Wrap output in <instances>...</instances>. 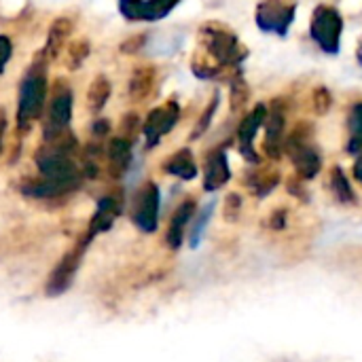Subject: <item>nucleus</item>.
Returning a JSON list of instances; mask_svg holds the SVG:
<instances>
[{
	"label": "nucleus",
	"instance_id": "nucleus-1",
	"mask_svg": "<svg viewBox=\"0 0 362 362\" xmlns=\"http://www.w3.org/2000/svg\"><path fill=\"white\" fill-rule=\"evenodd\" d=\"M47 102V76L40 64L32 66L25 78L19 85V100H17V127L28 132L30 125L40 119Z\"/></svg>",
	"mask_w": 362,
	"mask_h": 362
},
{
	"label": "nucleus",
	"instance_id": "nucleus-2",
	"mask_svg": "<svg viewBox=\"0 0 362 362\" xmlns=\"http://www.w3.org/2000/svg\"><path fill=\"white\" fill-rule=\"evenodd\" d=\"M87 246H89V240L83 238L74 250H70L59 263L57 267L53 269V274L49 276V282H47V295L49 297H57L62 293H66L70 286H72V280L81 267V261H83V255L87 252Z\"/></svg>",
	"mask_w": 362,
	"mask_h": 362
},
{
	"label": "nucleus",
	"instance_id": "nucleus-3",
	"mask_svg": "<svg viewBox=\"0 0 362 362\" xmlns=\"http://www.w3.org/2000/svg\"><path fill=\"white\" fill-rule=\"evenodd\" d=\"M159 218V189L155 182H146L134 202V223L140 231L153 233Z\"/></svg>",
	"mask_w": 362,
	"mask_h": 362
},
{
	"label": "nucleus",
	"instance_id": "nucleus-4",
	"mask_svg": "<svg viewBox=\"0 0 362 362\" xmlns=\"http://www.w3.org/2000/svg\"><path fill=\"white\" fill-rule=\"evenodd\" d=\"M72 119V93L70 89H62L53 95L47 121H45V140H53L66 134Z\"/></svg>",
	"mask_w": 362,
	"mask_h": 362
},
{
	"label": "nucleus",
	"instance_id": "nucleus-5",
	"mask_svg": "<svg viewBox=\"0 0 362 362\" xmlns=\"http://www.w3.org/2000/svg\"><path fill=\"white\" fill-rule=\"evenodd\" d=\"M180 0H119V11L129 21H157L165 17Z\"/></svg>",
	"mask_w": 362,
	"mask_h": 362
},
{
	"label": "nucleus",
	"instance_id": "nucleus-6",
	"mask_svg": "<svg viewBox=\"0 0 362 362\" xmlns=\"http://www.w3.org/2000/svg\"><path fill=\"white\" fill-rule=\"evenodd\" d=\"M178 117H180V108L176 102H168L165 106L151 110L142 125V132L146 136V146H155L161 140V136L168 134L176 125Z\"/></svg>",
	"mask_w": 362,
	"mask_h": 362
},
{
	"label": "nucleus",
	"instance_id": "nucleus-7",
	"mask_svg": "<svg viewBox=\"0 0 362 362\" xmlns=\"http://www.w3.org/2000/svg\"><path fill=\"white\" fill-rule=\"evenodd\" d=\"M202 38H204L208 51L223 64H235L238 57L242 55L240 47H238V40H235V36L231 32L208 25L206 30H202Z\"/></svg>",
	"mask_w": 362,
	"mask_h": 362
},
{
	"label": "nucleus",
	"instance_id": "nucleus-8",
	"mask_svg": "<svg viewBox=\"0 0 362 362\" xmlns=\"http://www.w3.org/2000/svg\"><path fill=\"white\" fill-rule=\"evenodd\" d=\"M119 214H121V204H119L112 195L102 197V199L98 202L95 214H93L91 223H89V231H87V235H85V238L91 242L98 233L108 231V229L112 227V223H115V218H117Z\"/></svg>",
	"mask_w": 362,
	"mask_h": 362
},
{
	"label": "nucleus",
	"instance_id": "nucleus-9",
	"mask_svg": "<svg viewBox=\"0 0 362 362\" xmlns=\"http://www.w3.org/2000/svg\"><path fill=\"white\" fill-rule=\"evenodd\" d=\"M193 214H195V202L193 199H189V202H185V204L178 206V210L174 212V216L170 221L168 235H165L170 248L176 250V248L182 246V240H185V233H187V225L191 223Z\"/></svg>",
	"mask_w": 362,
	"mask_h": 362
},
{
	"label": "nucleus",
	"instance_id": "nucleus-10",
	"mask_svg": "<svg viewBox=\"0 0 362 362\" xmlns=\"http://www.w3.org/2000/svg\"><path fill=\"white\" fill-rule=\"evenodd\" d=\"M339 32V19L331 8H320L316 15V23H314V36L327 47V49H335L337 47V34Z\"/></svg>",
	"mask_w": 362,
	"mask_h": 362
},
{
	"label": "nucleus",
	"instance_id": "nucleus-11",
	"mask_svg": "<svg viewBox=\"0 0 362 362\" xmlns=\"http://www.w3.org/2000/svg\"><path fill=\"white\" fill-rule=\"evenodd\" d=\"M106 157H108V170L112 176H121L129 161H132V142L125 140V138H112L108 142V148H106Z\"/></svg>",
	"mask_w": 362,
	"mask_h": 362
},
{
	"label": "nucleus",
	"instance_id": "nucleus-12",
	"mask_svg": "<svg viewBox=\"0 0 362 362\" xmlns=\"http://www.w3.org/2000/svg\"><path fill=\"white\" fill-rule=\"evenodd\" d=\"M155 87V68L153 66H138L129 78V98L134 102H142L151 95Z\"/></svg>",
	"mask_w": 362,
	"mask_h": 362
},
{
	"label": "nucleus",
	"instance_id": "nucleus-13",
	"mask_svg": "<svg viewBox=\"0 0 362 362\" xmlns=\"http://www.w3.org/2000/svg\"><path fill=\"white\" fill-rule=\"evenodd\" d=\"M72 32V21L68 17H59L53 21L51 30H49V38H47V45L42 49V57H57V53L64 49L68 36Z\"/></svg>",
	"mask_w": 362,
	"mask_h": 362
},
{
	"label": "nucleus",
	"instance_id": "nucleus-14",
	"mask_svg": "<svg viewBox=\"0 0 362 362\" xmlns=\"http://www.w3.org/2000/svg\"><path fill=\"white\" fill-rule=\"evenodd\" d=\"M227 180H229V165H227L225 155L218 151V153H214V155L208 157L206 176H204V187H206L208 191H214V189L223 187Z\"/></svg>",
	"mask_w": 362,
	"mask_h": 362
},
{
	"label": "nucleus",
	"instance_id": "nucleus-15",
	"mask_svg": "<svg viewBox=\"0 0 362 362\" xmlns=\"http://www.w3.org/2000/svg\"><path fill=\"white\" fill-rule=\"evenodd\" d=\"M163 170H165L168 174H174V176L182 178V180H191V178H195V174H197V165H195V161H193L191 151H178V153H174V155L163 163Z\"/></svg>",
	"mask_w": 362,
	"mask_h": 362
},
{
	"label": "nucleus",
	"instance_id": "nucleus-16",
	"mask_svg": "<svg viewBox=\"0 0 362 362\" xmlns=\"http://www.w3.org/2000/svg\"><path fill=\"white\" fill-rule=\"evenodd\" d=\"M110 91H112L110 81L106 76H95L91 81V85H89V91H87V106H89V110L91 112H100L106 106V102L110 98Z\"/></svg>",
	"mask_w": 362,
	"mask_h": 362
},
{
	"label": "nucleus",
	"instance_id": "nucleus-17",
	"mask_svg": "<svg viewBox=\"0 0 362 362\" xmlns=\"http://www.w3.org/2000/svg\"><path fill=\"white\" fill-rule=\"evenodd\" d=\"M89 55V42L87 40H74L70 47H68V68L70 70H76L83 62H85V57Z\"/></svg>",
	"mask_w": 362,
	"mask_h": 362
},
{
	"label": "nucleus",
	"instance_id": "nucleus-18",
	"mask_svg": "<svg viewBox=\"0 0 362 362\" xmlns=\"http://www.w3.org/2000/svg\"><path fill=\"white\" fill-rule=\"evenodd\" d=\"M333 189H335V195L346 202V204H352L354 202V193L348 185V180L344 178V174L339 170H335V176H333Z\"/></svg>",
	"mask_w": 362,
	"mask_h": 362
},
{
	"label": "nucleus",
	"instance_id": "nucleus-19",
	"mask_svg": "<svg viewBox=\"0 0 362 362\" xmlns=\"http://www.w3.org/2000/svg\"><path fill=\"white\" fill-rule=\"evenodd\" d=\"M138 127H140L138 115H136V112H127V115L123 117V121H121V127H119V138H125V140H129V142H132V138L136 136Z\"/></svg>",
	"mask_w": 362,
	"mask_h": 362
},
{
	"label": "nucleus",
	"instance_id": "nucleus-20",
	"mask_svg": "<svg viewBox=\"0 0 362 362\" xmlns=\"http://www.w3.org/2000/svg\"><path fill=\"white\" fill-rule=\"evenodd\" d=\"M212 210H214V204H208V206H206V210L199 214V218H197V223H195V227H193V235H191V244H193V246H197V244H199L202 233H204V229H206V225H208V218H210Z\"/></svg>",
	"mask_w": 362,
	"mask_h": 362
},
{
	"label": "nucleus",
	"instance_id": "nucleus-21",
	"mask_svg": "<svg viewBox=\"0 0 362 362\" xmlns=\"http://www.w3.org/2000/svg\"><path fill=\"white\" fill-rule=\"evenodd\" d=\"M11 51H13L11 40H8L6 36H0V72H2L4 66H6V62H8V57H11Z\"/></svg>",
	"mask_w": 362,
	"mask_h": 362
},
{
	"label": "nucleus",
	"instance_id": "nucleus-22",
	"mask_svg": "<svg viewBox=\"0 0 362 362\" xmlns=\"http://www.w3.org/2000/svg\"><path fill=\"white\" fill-rule=\"evenodd\" d=\"M108 129H110L108 121H106V119H98L95 125H93V136H106Z\"/></svg>",
	"mask_w": 362,
	"mask_h": 362
},
{
	"label": "nucleus",
	"instance_id": "nucleus-23",
	"mask_svg": "<svg viewBox=\"0 0 362 362\" xmlns=\"http://www.w3.org/2000/svg\"><path fill=\"white\" fill-rule=\"evenodd\" d=\"M356 178L362 182V157H361V161L356 163Z\"/></svg>",
	"mask_w": 362,
	"mask_h": 362
},
{
	"label": "nucleus",
	"instance_id": "nucleus-24",
	"mask_svg": "<svg viewBox=\"0 0 362 362\" xmlns=\"http://www.w3.org/2000/svg\"><path fill=\"white\" fill-rule=\"evenodd\" d=\"M0 153H2V142H0Z\"/></svg>",
	"mask_w": 362,
	"mask_h": 362
}]
</instances>
